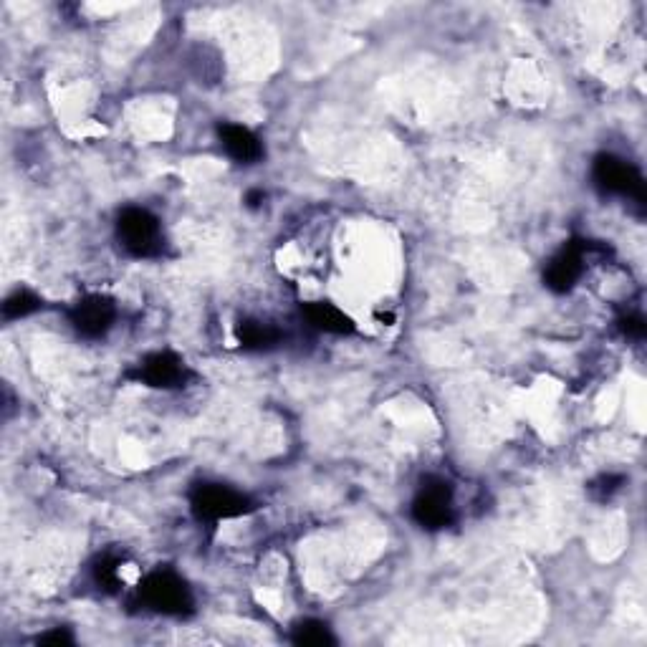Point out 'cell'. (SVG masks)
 <instances>
[{"label": "cell", "instance_id": "cell-1", "mask_svg": "<svg viewBox=\"0 0 647 647\" xmlns=\"http://www.w3.org/2000/svg\"><path fill=\"white\" fill-rule=\"evenodd\" d=\"M142 605L160 615L180 617L193 610V592L185 579L177 577L170 569H157L140 582Z\"/></svg>", "mask_w": 647, "mask_h": 647}, {"label": "cell", "instance_id": "cell-13", "mask_svg": "<svg viewBox=\"0 0 647 647\" xmlns=\"http://www.w3.org/2000/svg\"><path fill=\"white\" fill-rule=\"evenodd\" d=\"M38 306H41V301H38L36 294H31V291L26 289H18L13 291L6 299V304H3V316H6V319H23V316L33 314Z\"/></svg>", "mask_w": 647, "mask_h": 647}, {"label": "cell", "instance_id": "cell-2", "mask_svg": "<svg viewBox=\"0 0 647 647\" xmlns=\"http://www.w3.org/2000/svg\"><path fill=\"white\" fill-rule=\"evenodd\" d=\"M190 508H193L195 519L215 524V521L246 516L251 511V501L223 483H200L190 493Z\"/></svg>", "mask_w": 647, "mask_h": 647}, {"label": "cell", "instance_id": "cell-15", "mask_svg": "<svg viewBox=\"0 0 647 647\" xmlns=\"http://www.w3.org/2000/svg\"><path fill=\"white\" fill-rule=\"evenodd\" d=\"M71 642H74V637L66 630H61V627L38 637V645H71Z\"/></svg>", "mask_w": 647, "mask_h": 647}, {"label": "cell", "instance_id": "cell-10", "mask_svg": "<svg viewBox=\"0 0 647 647\" xmlns=\"http://www.w3.org/2000/svg\"><path fill=\"white\" fill-rule=\"evenodd\" d=\"M304 316L311 327L327 334H352L354 321L344 314L339 306L329 304V301H311L304 306Z\"/></svg>", "mask_w": 647, "mask_h": 647}, {"label": "cell", "instance_id": "cell-9", "mask_svg": "<svg viewBox=\"0 0 647 647\" xmlns=\"http://www.w3.org/2000/svg\"><path fill=\"white\" fill-rule=\"evenodd\" d=\"M220 145L225 147L230 157L236 162H243V165H251V162L261 160L263 147L261 140L248 127H241V124H223L220 127Z\"/></svg>", "mask_w": 647, "mask_h": 647}, {"label": "cell", "instance_id": "cell-5", "mask_svg": "<svg viewBox=\"0 0 647 647\" xmlns=\"http://www.w3.org/2000/svg\"><path fill=\"white\" fill-rule=\"evenodd\" d=\"M412 519L418 521L423 529H445L453 521V491H450L448 483L438 481V478L425 483L412 501Z\"/></svg>", "mask_w": 647, "mask_h": 647}, {"label": "cell", "instance_id": "cell-3", "mask_svg": "<svg viewBox=\"0 0 647 647\" xmlns=\"http://www.w3.org/2000/svg\"><path fill=\"white\" fill-rule=\"evenodd\" d=\"M117 236L132 256L150 258L162 251L160 220L145 208L122 210L117 220Z\"/></svg>", "mask_w": 647, "mask_h": 647}, {"label": "cell", "instance_id": "cell-12", "mask_svg": "<svg viewBox=\"0 0 647 647\" xmlns=\"http://www.w3.org/2000/svg\"><path fill=\"white\" fill-rule=\"evenodd\" d=\"M291 640H294L296 645L324 647V645H334V642H337V637L332 635V630H329L327 622L304 620L294 627V635H291Z\"/></svg>", "mask_w": 647, "mask_h": 647}, {"label": "cell", "instance_id": "cell-14", "mask_svg": "<svg viewBox=\"0 0 647 647\" xmlns=\"http://www.w3.org/2000/svg\"><path fill=\"white\" fill-rule=\"evenodd\" d=\"M94 577H97V582L102 584L104 589H117L119 584L124 582L122 562H119V559H114V557L99 559L97 567H94Z\"/></svg>", "mask_w": 647, "mask_h": 647}, {"label": "cell", "instance_id": "cell-16", "mask_svg": "<svg viewBox=\"0 0 647 647\" xmlns=\"http://www.w3.org/2000/svg\"><path fill=\"white\" fill-rule=\"evenodd\" d=\"M620 324H622V332H625L627 337L640 339L642 334H645V321H642L640 316H627V319H622Z\"/></svg>", "mask_w": 647, "mask_h": 647}, {"label": "cell", "instance_id": "cell-4", "mask_svg": "<svg viewBox=\"0 0 647 647\" xmlns=\"http://www.w3.org/2000/svg\"><path fill=\"white\" fill-rule=\"evenodd\" d=\"M592 175L602 193L622 195V198L637 200L640 205L645 203V182L630 162L615 155H599L594 160Z\"/></svg>", "mask_w": 647, "mask_h": 647}, {"label": "cell", "instance_id": "cell-17", "mask_svg": "<svg viewBox=\"0 0 647 647\" xmlns=\"http://www.w3.org/2000/svg\"><path fill=\"white\" fill-rule=\"evenodd\" d=\"M620 483H622L620 476H602L592 488L602 493V496H610V493H615L617 488H620Z\"/></svg>", "mask_w": 647, "mask_h": 647}, {"label": "cell", "instance_id": "cell-7", "mask_svg": "<svg viewBox=\"0 0 647 647\" xmlns=\"http://www.w3.org/2000/svg\"><path fill=\"white\" fill-rule=\"evenodd\" d=\"M582 273H584V248L579 246V243H572V246H564L557 256L551 258L549 266H546L544 281L551 291L564 294V291H569L574 284H577Z\"/></svg>", "mask_w": 647, "mask_h": 647}, {"label": "cell", "instance_id": "cell-6", "mask_svg": "<svg viewBox=\"0 0 647 647\" xmlns=\"http://www.w3.org/2000/svg\"><path fill=\"white\" fill-rule=\"evenodd\" d=\"M71 327L86 339H99L112 329L114 319H117V309L114 301L102 294H89L84 299L76 301L69 311Z\"/></svg>", "mask_w": 647, "mask_h": 647}, {"label": "cell", "instance_id": "cell-11", "mask_svg": "<svg viewBox=\"0 0 647 647\" xmlns=\"http://www.w3.org/2000/svg\"><path fill=\"white\" fill-rule=\"evenodd\" d=\"M236 337L241 342V347L246 349H268L279 342V332L271 324H263V321L256 319L241 321L236 327Z\"/></svg>", "mask_w": 647, "mask_h": 647}, {"label": "cell", "instance_id": "cell-8", "mask_svg": "<svg viewBox=\"0 0 647 647\" xmlns=\"http://www.w3.org/2000/svg\"><path fill=\"white\" fill-rule=\"evenodd\" d=\"M185 375H188L185 362L172 352L150 354L140 369L142 380H145L150 387H160V390L177 387L182 380H185Z\"/></svg>", "mask_w": 647, "mask_h": 647}]
</instances>
